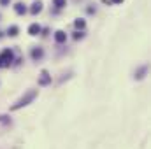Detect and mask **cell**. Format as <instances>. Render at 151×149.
I'll list each match as a JSON object with an SVG mask.
<instances>
[{
    "mask_svg": "<svg viewBox=\"0 0 151 149\" xmlns=\"http://www.w3.org/2000/svg\"><path fill=\"white\" fill-rule=\"evenodd\" d=\"M35 97H37V91H35V90H30V91H26V95H25V97H21V98H19V100L11 107V109H12V111H18V109H21V107L28 105Z\"/></svg>",
    "mask_w": 151,
    "mask_h": 149,
    "instance_id": "cell-1",
    "label": "cell"
},
{
    "mask_svg": "<svg viewBox=\"0 0 151 149\" xmlns=\"http://www.w3.org/2000/svg\"><path fill=\"white\" fill-rule=\"evenodd\" d=\"M12 58H14L12 51H11V49H4V51L0 53V68L9 67V65H11V61H12Z\"/></svg>",
    "mask_w": 151,
    "mask_h": 149,
    "instance_id": "cell-2",
    "label": "cell"
},
{
    "mask_svg": "<svg viewBox=\"0 0 151 149\" xmlns=\"http://www.w3.org/2000/svg\"><path fill=\"white\" fill-rule=\"evenodd\" d=\"M47 83H51V76H49L47 72H42V74H40V79H39V84L44 86V84H47Z\"/></svg>",
    "mask_w": 151,
    "mask_h": 149,
    "instance_id": "cell-3",
    "label": "cell"
},
{
    "mask_svg": "<svg viewBox=\"0 0 151 149\" xmlns=\"http://www.w3.org/2000/svg\"><path fill=\"white\" fill-rule=\"evenodd\" d=\"M28 33H30V35H37V33H40V26H39L37 23L30 25V26H28Z\"/></svg>",
    "mask_w": 151,
    "mask_h": 149,
    "instance_id": "cell-4",
    "label": "cell"
},
{
    "mask_svg": "<svg viewBox=\"0 0 151 149\" xmlns=\"http://www.w3.org/2000/svg\"><path fill=\"white\" fill-rule=\"evenodd\" d=\"M55 40H56V42H65V40H67V35H65V32L58 30V32L55 33Z\"/></svg>",
    "mask_w": 151,
    "mask_h": 149,
    "instance_id": "cell-5",
    "label": "cell"
},
{
    "mask_svg": "<svg viewBox=\"0 0 151 149\" xmlns=\"http://www.w3.org/2000/svg\"><path fill=\"white\" fill-rule=\"evenodd\" d=\"M14 11H16L18 14H25V12H26V7H25L21 2H18V4L14 5Z\"/></svg>",
    "mask_w": 151,
    "mask_h": 149,
    "instance_id": "cell-6",
    "label": "cell"
},
{
    "mask_svg": "<svg viewBox=\"0 0 151 149\" xmlns=\"http://www.w3.org/2000/svg\"><path fill=\"white\" fill-rule=\"evenodd\" d=\"M30 11H32V14H39V12L42 11V4H40V2H35V4L32 5Z\"/></svg>",
    "mask_w": 151,
    "mask_h": 149,
    "instance_id": "cell-7",
    "label": "cell"
},
{
    "mask_svg": "<svg viewBox=\"0 0 151 149\" xmlns=\"http://www.w3.org/2000/svg\"><path fill=\"white\" fill-rule=\"evenodd\" d=\"M40 56H42V49H40V47L32 49V58H35V60H37V58H40Z\"/></svg>",
    "mask_w": 151,
    "mask_h": 149,
    "instance_id": "cell-8",
    "label": "cell"
},
{
    "mask_svg": "<svg viewBox=\"0 0 151 149\" xmlns=\"http://www.w3.org/2000/svg\"><path fill=\"white\" fill-rule=\"evenodd\" d=\"M76 28H84L86 26V23H84V19H76Z\"/></svg>",
    "mask_w": 151,
    "mask_h": 149,
    "instance_id": "cell-9",
    "label": "cell"
},
{
    "mask_svg": "<svg viewBox=\"0 0 151 149\" xmlns=\"http://www.w3.org/2000/svg\"><path fill=\"white\" fill-rule=\"evenodd\" d=\"M18 32H19V30H18V26H11V28H9V35H11V37H16V35H18Z\"/></svg>",
    "mask_w": 151,
    "mask_h": 149,
    "instance_id": "cell-10",
    "label": "cell"
},
{
    "mask_svg": "<svg viewBox=\"0 0 151 149\" xmlns=\"http://www.w3.org/2000/svg\"><path fill=\"white\" fill-rule=\"evenodd\" d=\"M53 4L60 9V7H65V0H53Z\"/></svg>",
    "mask_w": 151,
    "mask_h": 149,
    "instance_id": "cell-11",
    "label": "cell"
},
{
    "mask_svg": "<svg viewBox=\"0 0 151 149\" xmlns=\"http://www.w3.org/2000/svg\"><path fill=\"white\" fill-rule=\"evenodd\" d=\"M74 39H76V40L83 39V32H77V33H74Z\"/></svg>",
    "mask_w": 151,
    "mask_h": 149,
    "instance_id": "cell-12",
    "label": "cell"
},
{
    "mask_svg": "<svg viewBox=\"0 0 151 149\" xmlns=\"http://www.w3.org/2000/svg\"><path fill=\"white\" fill-rule=\"evenodd\" d=\"M9 2H11V0H0V4H2V5H7Z\"/></svg>",
    "mask_w": 151,
    "mask_h": 149,
    "instance_id": "cell-13",
    "label": "cell"
},
{
    "mask_svg": "<svg viewBox=\"0 0 151 149\" xmlns=\"http://www.w3.org/2000/svg\"><path fill=\"white\" fill-rule=\"evenodd\" d=\"M111 2H114V4H121L123 0H111Z\"/></svg>",
    "mask_w": 151,
    "mask_h": 149,
    "instance_id": "cell-14",
    "label": "cell"
}]
</instances>
